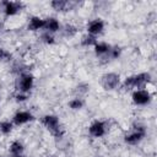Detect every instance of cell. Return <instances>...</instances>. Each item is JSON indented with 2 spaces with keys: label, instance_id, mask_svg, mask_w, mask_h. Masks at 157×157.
<instances>
[{
  "label": "cell",
  "instance_id": "cell-1",
  "mask_svg": "<svg viewBox=\"0 0 157 157\" xmlns=\"http://www.w3.org/2000/svg\"><path fill=\"white\" fill-rule=\"evenodd\" d=\"M152 77L150 72H139L135 75L126 76L124 81H121L123 88L125 90H140V88H146L147 85L151 82Z\"/></svg>",
  "mask_w": 157,
  "mask_h": 157
},
{
  "label": "cell",
  "instance_id": "cell-2",
  "mask_svg": "<svg viewBox=\"0 0 157 157\" xmlns=\"http://www.w3.org/2000/svg\"><path fill=\"white\" fill-rule=\"evenodd\" d=\"M42 124L44 128L56 139H61L64 136V129L60 124V119L55 114H44L40 118Z\"/></svg>",
  "mask_w": 157,
  "mask_h": 157
},
{
  "label": "cell",
  "instance_id": "cell-3",
  "mask_svg": "<svg viewBox=\"0 0 157 157\" xmlns=\"http://www.w3.org/2000/svg\"><path fill=\"white\" fill-rule=\"evenodd\" d=\"M99 83L104 91H114L121 85V77L118 72H105L101 76Z\"/></svg>",
  "mask_w": 157,
  "mask_h": 157
},
{
  "label": "cell",
  "instance_id": "cell-4",
  "mask_svg": "<svg viewBox=\"0 0 157 157\" xmlns=\"http://www.w3.org/2000/svg\"><path fill=\"white\" fill-rule=\"evenodd\" d=\"M146 134H147L146 128H145L144 125L137 124V125H135V126L132 128V130H131L130 132L125 134V136H124V142L128 144V145H130V146H135V145L140 144V142L145 139Z\"/></svg>",
  "mask_w": 157,
  "mask_h": 157
},
{
  "label": "cell",
  "instance_id": "cell-5",
  "mask_svg": "<svg viewBox=\"0 0 157 157\" xmlns=\"http://www.w3.org/2000/svg\"><path fill=\"white\" fill-rule=\"evenodd\" d=\"M34 86V76L31 72H21L16 80L17 92L29 93Z\"/></svg>",
  "mask_w": 157,
  "mask_h": 157
},
{
  "label": "cell",
  "instance_id": "cell-6",
  "mask_svg": "<svg viewBox=\"0 0 157 157\" xmlns=\"http://www.w3.org/2000/svg\"><path fill=\"white\" fill-rule=\"evenodd\" d=\"M131 101L135 105L144 107L151 103L152 101V94L147 88H140V90H134L131 92Z\"/></svg>",
  "mask_w": 157,
  "mask_h": 157
},
{
  "label": "cell",
  "instance_id": "cell-7",
  "mask_svg": "<svg viewBox=\"0 0 157 157\" xmlns=\"http://www.w3.org/2000/svg\"><path fill=\"white\" fill-rule=\"evenodd\" d=\"M107 131H108V126H107V123L103 120L96 119L88 125V134L94 139L103 137L107 134Z\"/></svg>",
  "mask_w": 157,
  "mask_h": 157
},
{
  "label": "cell",
  "instance_id": "cell-8",
  "mask_svg": "<svg viewBox=\"0 0 157 157\" xmlns=\"http://www.w3.org/2000/svg\"><path fill=\"white\" fill-rule=\"evenodd\" d=\"M1 5H2V12L6 17L16 16L25 7V4L21 1H10V0L2 1Z\"/></svg>",
  "mask_w": 157,
  "mask_h": 157
},
{
  "label": "cell",
  "instance_id": "cell-9",
  "mask_svg": "<svg viewBox=\"0 0 157 157\" xmlns=\"http://www.w3.org/2000/svg\"><path fill=\"white\" fill-rule=\"evenodd\" d=\"M33 120H34V115L29 110H17L12 115V119H11V121L15 126H22Z\"/></svg>",
  "mask_w": 157,
  "mask_h": 157
},
{
  "label": "cell",
  "instance_id": "cell-10",
  "mask_svg": "<svg viewBox=\"0 0 157 157\" xmlns=\"http://www.w3.org/2000/svg\"><path fill=\"white\" fill-rule=\"evenodd\" d=\"M104 28H105V23L102 18H93L91 20L87 26H86V33L91 34V36H94V37H98L99 34H102L104 32Z\"/></svg>",
  "mask_w": 157,
  "mask_h": 157
},
{
  "label": "cell",
  "instance_id": "cell-11",
  "mask_svg": "<svg viewBox=\"0 0 157 157\" xmlns=\"http://www.w3.org/2000/svg\"><path fill=\"white\" fill-rule=\"evenodd\" d=\"M60 29H61V25H60V22H59V20L56 17H47V18H44V29L43 31L55 34Z\"/></svg>",
  "mask_w": 157,
  "mask_h": 157
},
{
  "label": "cell",
  "instance_id": "cell-12",
  "mask_svg": "<svg viewBox=\"0 0 157 157\" xmlns=\"http://www.w3.org/2000/svg\"><path fill=\"white\" fill-rule=\"evenodd\" d=\"M110 48L112 45L107 42H97L96 45L93 47V53L98 58H108V54L110 52Z\"/></svg>",
  "mask_w": 157,
  "mask_h": 157
},
{
  "label": "cell",
  "instance_id": "cell-13",
  "mask_svg": "<svg viewBox=\"0 0 157 157\" xmlns=\"http://www.w3.org/2000/svg\"><path fill=\"white\" fill-rule=\"evenodd\" d=\"M28 31L32 32H38L40 29H44V18L40 16H31L28 20V25H27Z\"/></svg>",
  "mask_w": 157,
  "mask_h": 157
},
{
  "label": "cell",
  "instance_id": "cell-14",
  "mask_svg": "<svg viewBox=\"0 0 157 157\" xmlns=\"http://www.w3.org/2000/svg\"><path fill=\"white\" fill-rule=\"evenodd\" d=\"M50 7L56 11V12H65V11H70L72 4L67 0H53L50 1Z\"/></svg>",
  "mask_w": 157,
  "mask_h": 157
},
{
  "label": "cell",
  "instance_id": "cell-15",
  "mask_svg": "<svg viewBox=\"0 0 157 157\" xmlns=\"http://www.w3.org/2000/svg\"><path fill=\"white\" fill-rule=\"evenodd\" d=\"M25 151V145L20 140H13L9 145V152L11 156H22Z\"/></svg>",
  "mask_w": 157,
  "mask_h": 157
},
{
  "label": "cell",
  "instance_id": "cell-16",
  "mask_svg": "<svg viewBox=\"0 0 157 157\" xmlns=\"http://www.w3.org/2000/svg\"><path fill=\"white\" fill-rule=\"evenodd\" d=\"M97 42H98V38L94 37V36H91V34H88V33H85V34L81 37V39H80L81 45L85 47V48H90V47L93 48Z\"/></svg>",
  "mask_w": 157,
  "mask_h": 157
},
{
  "label": "cell",
  "instance_id": "cell-17",
  "mask_svg": "<svg viewBox=\"0 0 157 157\" xmlns=\"http://www.w3.org/2000/svg\"><path fill=\"white\" fill-rule=\"evenodd\" d=\"M63 32V36L66 37V38H74L77 32H78V28L75 26V25H71V23H66L64 27H61L60 29Z\"/></svg>",
  "mask_w": 157,
  "mask_h": 157
},
{
  "label": "cell",
  "instance_id": "cell-18",
  "mask_svg": "<svg viewBox=\"0 0 157 157\" xmlns=\"http://www.w3.org/2000/svg\"><path fill=\"white\" fill-rule=\"evenodd\" d=\"M15 125L12 124L11 120H1L0 121V135L9 136L13 131Z\"/></svg>",
  "mask_w": 157,
  "mask_h": 157
},
{
  "label": "cell",
  "instance_id": "cell-19",
  "mask_svg": "<svg viewBox=\"0 0 157 157\" xmlns=\"http://www.w3.org/2000/svg\"><path fill=\"white\" fill-rule=\"evenodd\" d=\"M67 105H69V108H70L71 110H80V109L83 108L85 101H83V98H81V97H74V98H71V99L69 101Z\"/></svg>",
  "mask_w": 157,
  "mask_h": 157
},
{
  "label": "cell",
  "instance_id": "cell-20",
  "mask_svg": "<svg viewBox=\"0 0 157 157\" xmlns=\"http://www.w3.org/2000/svg\"><path fill=\"white\" fill-rule=\"evenodd\" d=\"M40 40H42L44 44L52 45V44H54V43H55V34L43 31V33L40 34Z\"/></svg>",
  "mask_w": 157,
  "mask_h": 157
},
{
  "label": "cell",
  "instance_id": "cell-21",
  "mask_svg": "<svg viewBox=\"0 0 157 157\" xmlns=\"http://www.w3.org/2000/svg\"><path fill=\"white\" fill-rule=\"evenodd\" d=\"M11 60H12V54L5 48H0V61L10 63Z\"/></svg>",
  "mask_w": 157,
  "mask_h": 157
},
{
  "label": "cell",
  "instance_id": "cell-22",
  "mask_svg": "<svg viewBox=\"0 0 157 157\" xmlns=\"http://www.w3.org/2000/svg\"><path fill=\"white\" fill-rule=\"evenodd\" d=\"M120 55H121V48L119 45H112L110 52L108 54V58L109 59H118Z\"/></svg>",
  "mask_w": 157,
  "mask_h": 157
},
{
  "label": "cell",
  "instance_id": "cell-23",
  "mask_svg": "<svg viewBox=\"0 0 157 157\" xmlns=\"http://www.w3.org/2000/svg\"><path fill=\"white\" fill-rule=\"evenodd\" d=\"M90 91V86L86 85V83H80L78 86H76V92H77V96L76 97H81L85 96L87 92Z\"/></svg>",
  "mask_w": 157,
  "mask_h": 157
},
{
  "label": "cell",
  "instance_id": "cell-24",
  "mask_svg": "<svg viewBox=\"0 0 157 157\" xmlns=\"http://www.w3.org/2000/svg\"><path fill=\"white\" fill-rule=\"evenodd\" d=\"M28 99V93H22V92H17L15 94V101L17 103H23Z\"/></svg>",
  "mask_w": 157,
  "mask_h": 157
},
{
  "label": "cell",
  "instance_id": "cell-25",
  "mask_svg": "<svg viewBox=\"0 0 157 157\" xmlns=\"http://www.w3.org/2000/svg\"><path fill=\"white\" fill-rule=\"evenodd\" d=\"M10 157H25V156L22 155V156H10Z\"/></svg>",
  "mask_w": 157,
  "mask_h": 157
},
{
  "label": "cell",
  "instance_id": "cell-26",
  "mask_svg": "<svg viewBox=\"0 0 157 157\" xmlns=\"http://www.w3.org/2000/svg\"><path fill=\"white\" fill-rule=\"evenodd\" d=\"M0 157H2V156H1V155H0Z\"/></svg>",
  "mask_w": 157,
  "mask_h": 157
},
{
  "label": "cell",
  "instance_id": "cell-27",
  "mask_svg": "<svg viewBox=\"0 0 157 157\" xmlns=\"http://www.w3.org/2000/svg\"><path fill=\"white\" fill-rule=\"evenodd\" d=\"M0 98H1V97H0Z\"/></svg>",
  "mask_w": 157,
  "mask_h": 157
}]
</instances>
